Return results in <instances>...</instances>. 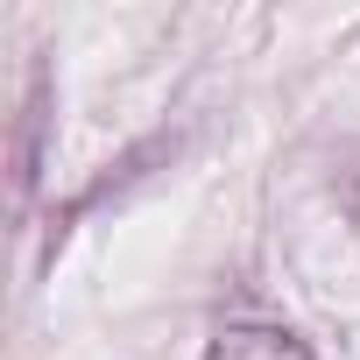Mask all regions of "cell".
I'll use <instances>...</instances> for the list:
<instances>
[{"mask_svg": "<svg viewBox=\"0 0 360 360\" xmlns=\"http://www.w3.org/2000/svg\"><path fill=\"white\" fill-rule=\"evenodd\" d=\"M212 360H297V346L283 332H226L212 346Z\"/></svg>", "mask_w": 360, "mask_h": 360, "instance_id": "cell-1", "label": "cell"}]
</instances>
